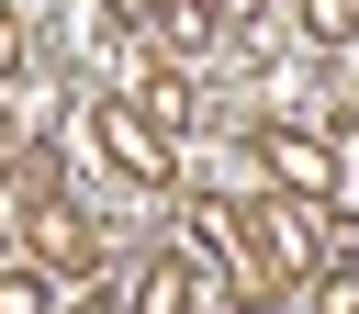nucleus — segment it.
I'll use <instances>...</instances> for the list:
<instances>
[{"label": "nucleus", "instance_id": "nucleus-1", "mask_svg": "<svg viewBox=\"0 0 359 314\" xmlns=\"http://www.w3.org/2000/svg\"><path fill=\"white\" fill-rule=\"evenodd\" d=\"M258 146H269V168H280V191H325V179H337V157H325L314 135H292V123H269Z\"/></svg>", "mask_w": 359, "mask_h": 314}, {"label": "nucleus", "instance_id": "nucleus-4", "mask_svg": "<svg viewBox=\"0 0 359 314\" xmlns=\"http://www.w3.org/2000/svg\"><path fill=\"white\" fill-rule=\"evenodd\" d=\"M303 22H314V34H325V45H337V34H348V22H359V0H303Z\"/></svg>", "mask_w": 359, "mask_h": 314}, {"label": "nucleus", "instance_id": "nucleus-2", "mask_svg": "<svg viewBox=\"0 0 359 314\" xmlns=\"http://www.w3.org/2000/svg\"><path fill=\"white\" fill-rule=\"evenodd\" d=\"M180 303H191V269H180V258H157V269L135 280V314H180Z\"/></svg>", "mask_w": 359, "mask_h": 314}, {"label": "nucleus", "instance_id": "nucleus-3", "mask_svg": "<svg viewBox=\"0 0 359 314\" xmlns=\"http://www.w3.org/2000/svg\"><path fill=\"white\" fill-rule=\"evenodd\" d=\"M0 314H56V292H45V269H11V280H0Z\"/></svg>", "mask_w": 359, "mask_h": 314}, {"label": "nucleus", "instance_id": "nucleus-6", "mask_svg": "<svg viewBox=\"0 0 359 314\" xmlns=\"http://www.w3.org/2000/svg\"><path fill=\"white\" fill-rule=\"evenodd\" d=\"M67 314H112V292H79V303H67Z\"/></svg>", "mask_w": 359, "mask_h": 314}, {"label": "nucleus", "instance_id": "nucleus-5", "mask_svg": "<svg viewBox=\"0 0 359 314\" xmlns=\"http://www.w3.org/2000/svg\"><path fill=\"white\" fill-rule=\"evenodd\" d=\"M11 67H22V22L0 11V78H11Z\"/></svg>", "mask_w": 359, "mask_h": 314}, {"label": "nucleus", "instance_id": "nucleus-7", "mask_svg": "<svg viewBox=\"0 0 359 314\" xmlns=\"http://www.w3.org/2000/svg\"><path fill=\"white\" fill-rule=\"evenodd\" d=\"M112 11H123V22H146V11H157V0H112Z\"/></svg>", "mask_w": 359, "mask_h": 314}]
</instances>
